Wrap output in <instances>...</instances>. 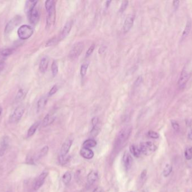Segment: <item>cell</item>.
I'll list each match as a JSON object with an SVG mask.
<instances>
[{
    "label": "cell",
    "mask_w": 192,
    "mask_h": 192,
    "mask_svg": "<svg viewBox=\"0 0 192 192\" xmlns=\"http://www.w3.org/2000/svg\"><path fill=\"white\" fill-rule=\"evenodd\" d=\"M25 111L24 107L23 105L18 106L17 108L15 109L10 116V121L12 123H17L18 122L21 118L23 117Z\"/></svg>",
    "instance_id": "5b68a950"
},
{
    "label": "cell",
    "mask_w": 192,
    "mask_h": 192,
    "mask_svg": "<svg viewBox=\"0 0 192 192\" xmlns=\"http://www.w3.org/2000/svg\"><path fill=\"white\" fill-rule=\"evenodd\" d=\"M135 17L133 15H129L126 18L123 26V31L124 33L128 32L133 25Z\"/></svg>",
    "instance_id": "4fadbf2b"
},
{
    "label": "cell",
    "mask_w": 192,
    "mask_h": 192,
    "mask_svg": "<svg viewBox=\"0 0 192 192\" xmlns=\"http://www.w3.org/2000/svg\"><path fill=\"white\" fill-rule=\"evenodd\" d=\"M55 119V117L53 115L48 114L44 118L43 121H42V126L43 127H46L47 126L50 125L51 124L53 123V122Z\"/></svg>",
    "instance_id": "ac0fdd59"
},
{
    "label": "cell",
    "mask_w": 192,
    "mask_h": 192,
    "mask_svg": "<svg viewBox=\"0 0 192 192\" xmlns=\"http://www.w3.org/2000/svg\"><path fill=\"white\" fill-rule=\"evenodd\" d=\"M47 12L48 15L46 19V27L50 28L53 24H54L55 21V6Z\"/></svg>",
    "instance_id": "8fae6325"
},
{
    "label": "cell",
    "mask_w": 192,
    "mask_h": 192,
    "mask_svg": "<svg viewBox=\"0 0 192 192\" xmlns=\"http://www.w3.org/2000/svg\"></svg>",
    "instance_id": "f5cc1de1"
},
{
    "label": "cell",
    "mask_w": 192,
    "mask_h": 192,
    "mask_svg": "<svg viewBox=\"0 0 192 192\" xmlns=\"http://www.w3.org/2000/svg\"><path fill=\"white\" fill-rule=\"evenodd\" d=\"M148 135L149 137L152 139H158L159 136V134L153 131H150L148 133Z\"/></svg>",
    "instance_id": "8d00e7d4"
},
{
    "label": "cell",
    "mask_w": 192,
    "mask_h": 192,
    "mask_svg": "<svg viewBox=\"0 0 192 192\" xmlns=\"http://www.w3.org/2000/svg\"><path fill=\"white\" fill-rule=\"evenodd\" d=\"M21 21V17L17 15L16 17L12 18L9 22L8 23L7 25L5 27V32L6 34H10L11 32L17 25H19Z\"/></svg>",
    "instance_id": "52a82bcc"
},
{
    "label": "cell",
    "mask_w": 192,
    "mask_h": 192,
    "mask_svg": "<svg viewBox=\"0 0 192 192\" xmlns=\"http://www.w3.org/2000/svg\"><path fill=\"white\" fill-rule=\"evenodd\" d=\"M97 145V142L96 140L92 139H89L87 140H85L83 144V148H93L94 147Z\"/></svg>",
    "instance_id": "cb8c5ba5"
},
{
    "label": "cell",
    "mask_w": 192,
    "mask_h": 192,
    "mask_svg": "<svg viewBox=\"0 0 192 192\" xmlns=\"http://www.w3.org/2000/svg\"><path fill=\"white\" fill-rule=\"evenodd\" d=\"M171 125L173 128L175 130V131H179L180 129V126L178 124V123L175 121H171Z\"/></svg>",
    "instance_id": "60d3db41"
},
{
    "label": "cell",
    "mask_w": 192,
    "mask_h": 192,
    "mask_svg": "<svg viewBox=\"0 0 192 192\" xmlns=\"http://www.w3.org/2000/svg\"><path fill=\"white\" fill-rule=\"evenodd\" d=\"M5 66V63L3 61H0V71H1Z\"/></svg>",
    "instance_id": "bcb514c9"
},
{
    "label": "cell",
    "mask_w": 192,
    "mask_h": 192,
    "mask_svg": "<svg viewBox=\"0 0 192 192\" xmlns=\"http://www.w3.org/2000/svg\"><path fill=\"white\" fill-rule=\"evenodd\" d=\"M59 41H60L59 38H56V37L52 38L50 40H49L48 42L46 43V46H50L55 45V44H56L58 42H59Z\"/></svg>",
    "instance_id": "836d02e7"
},
{
    "label": "cell",
    "mask_w": 192,
    "mask_h": 192,
    "mask_svg": "<svg viewBox=\"0 0 192 192\" xmlns=\"http://www.w3.org/2000/svg\"><path fill=\"white\" fill-rule=\"evenodd\" d=\"M110 3H111V1H107V2H106V6H107V8L109 7V5H110Z\"/></svg>",
    "instance_id": "681fc988"
},
{
    "label": "cell",
    "mask_w": 192,
    "mask_h": 192,
    "mask_svg": "<svg viewBox=\"0 0 192 192\" xmlns=\"http://www.w3.org/2000/svg\"><path fill=\"white\" fill-rule=\"evenodd\" d=\"M191 28H192L191 21V20H188L187 23L186 24V25H185L184 31H183V34H182V39L185 38L189 35V34H190Z\"/></svg>",
    "instance_id": "603a6c76"
},
{
    "label": "cell",
    "mask_w": 192,
    "mask_h": 192,
    "mask_svg": "<svg viewBox=\"0 0 192 192\" xmlns=\"http://www.w3.org/2000/svg\"><path fill=\"white\" fill-rule=\"evenodd\" d=\"M37 3V1H28L26 2L25 10L26 14H28L32 9L35 8Z\"/></svg>",
    "instance_id": "44dd1931"
},
{
    "label": "cell",
    "mask_w": 192,
    "mask_h": 192,
    "mask_svg": "<svg viewBox=\"0 0 192 192\" xmlns=\"http://www.w3.org/2000/svg\"><path fill=\"white\" fill-rule=\"evenodd\" d=\"M171 171H172V167L170 165L167 164L163 171L164 176L165 177H167L170 174V173L171 172Z\"/></svg>",
    "instance_id": "4dcf8cb0"
},
{
    "label": "cell",
    "mask_w": 192,
    "mask_h": 192,
    "mask_svg": "<svg viewBox=\"0 0 192 192\" xmlns=\"http://www.w3.org/2000/svg\"><path fill=\"white\" fill-rule=\"evenodd\" d=\"M179 3H180L179 1H173V6H174V8L175 9L178 8L179 6Z\"/></svg>",
    "instance_id": "ee69618b"
},
{
    "label": "cell",
    "mask_w": 192,
    "mask_h": 192,
    "mask_svg": "<svg viewBox=\"0 0 192 192\" xmlns=\"http://www.w3.org/2000/svg\"><path fill=\"white\" fill-rule=\"evenodd\" d=\"M157 147L153 142H141L139 146V149L141 153L146 156H148L152 152L155 151Z\"/></svg>",
    "instance_id": "3957f363"
},
{
    "label": "cell",
    "mask_w": 192,
    "mask_h": 192,
    "mask_svg": "<svg viewBox=\"0 0 192 192\" xmlns=\"http://www.w3.org/2000/svg\"><path fill=\"white\" fill-rule=\"evenodd\" d=\"M71 180V175L69 172H67L62 176V181L65 184H69Z\"/></svg>",
    "instance_id": "83f0119b"
},
{
    "label": "cell",
    "mask_w": 192,
    "mask_h": 192,
    "mask_svg": "<svg viewBox=\"0 0 192 192\" xmlns=\"http://www.w3.org/2000/svg\"><path fill=\"white\" fill-rule=\"evenodd\" d=\"M73 141L71 140H67L62 144L61 150H60V158L64 159V157L67 156V154L69 152L71 146L72 145Z\"/></svg>",
    "instance_id": "30bf717a"
},
{
    "label": "cell",
    "mask_w": 192,
    "mask_h": 192,
    "mask_svg": "<svg viewBox=\"0 0 192 192\" xmlns=\"http://www.w3.org/2000/svg\"><path fill=\"white\" fill-rule=\"evenodd\" d=\"M30 23L33 25H36L40 18V14L38 10L35 8L32 9L28 14H27Z\"/></svg>",
    "instance_id": "ba28073f"
},
{
    "label": "cell",
    "mask_w": 192,
    "mask_h": 192,
    "mask_svg": "<svg viewBox=\"0 0 192 192\" xmlns=\"http://www.w3.org/2000/svg\"><path fill=\"white\" fill-rule=\"evenodd\" d=\"M25 95H26V92L23 89H20L17 94L15 98V101L17 102H19L23 100L25 97Z\"/></svg>",
    "instance_id": "484cf974"
},
{
    "label": "cell",
    "mask_w": 192,
    "mask_h": 192,
    "mask_svg": "<svg viewBox=\"0 0 192 192\" xmlns=\"http://www.w3.org/2000/svg\"><path fill=\"white\" fill-rule=\"evenodd\" d=\"M128 5V1L123 2L122 3H121V7L120 8V13H123L125 10Z\"/></svg>",
    "instance_id": "ab89813d"
},
{
    "label": "cell",
    "mask_w": 192,
    "mask_h": 192,
    "mask_svg": "<svg viewBox=\"0 0 192 192\" xmlns=\"http://www.w3.org/2000/svg\"><path fill=\"white\" fill-rule=\"evenodd\" d=\"M84 49V43L83 42H79L73 46L69 53V57L72 60H74L78 58L82 54Z\"/></svg>",
    "instance_id": "277c9868"
},
{
    "label": "cell",
    "mask_w": 192,
    "mask_h": 192,
    "mask_svg": "<svg viewBox=\"0 0 192 192\" xmlns=\"http://www.w3.org/2000/svg\"><path fill=\"white\" fill-rule=\"evenodd\" d=\"M51 71L52 73L53 77H55L58 73L59 71V67H58V64L56 61H53L51 66Z\"/></svg>",
    "instance_id": "4316f807"
},
{
    "label": "cell",
    "mask_w": 192,
    "mask_h": 192,
    "mask_svg": "<svg viewBox=\"0 0 192 192\" xmlns=\"http://www.w3.org/2000/svg\"><path fill=\"white\" fill-rule=\"evenodd\" d=\"M100 129L97 126H93L92 130L91 131V135L92 136L94 137V136H97L98 134V133H100Z\"/></svg>",
    "instance_id": "d6a6232c"
},
{
    "label": "cell",
    "mask_w": 192,
    "mask_h": 192,
    "mask_svg": "<svg viewBox=\"0 0 192 192\" xmlns=\"http://www.w3.org/2000/svg\"><path fill=\"white\" fill-rule=\"evenodd\" d=\"M47 103V98L46 96H43L40 99L37 103V112H40L45 107Z\"/></svg>",
    "instance_id": "ffe728a7"
},
{
    "label": "cell",
    "mask_w": 192,
    "mask_h": 192,
    "mask_svg": "<svg viewBox=\"0 0 192 192\" xmlns=\"http://www.w3.org/2000/svg\"><path fill=\"white\" fill-rule=\"evenodd\" d=\"M12 52H13L12 49H6L2 50L1 52V54L3 57H8L9 55H10L11 54H12Z\"/></svg>",
    "instance_id": "d590c367"
},
{
    "label": "cell",
    "mask_w": 192,
    "mask_h": 192,
    "mask_svg": "<svg viewBox=\"0 0 192 192\" xmlns=\"http://www.w3.org/2000/svg\"><path fill=\"white\" fill-rule=\"evenodd\" d=\"M185 157L188 160H190L192 158V147L185 150Z\"/></svg>",
    "instance_id": "e575fe53"
},
{
    "label": "cell",
    "mask_w": 192,
    "mask_h": 192,
    "mask_svg": "<svg viewBox=\"0 0 192 192\" xmlns=\"http://www.w3.org/2000/svg\"><path fill=\"white\" fill-rule=\"evenodd\" d=\"M98 179V174L95 171H91L87 176V182L89 185H92Z\"/></svg>",
    "instance_id": "d6986e66"
},
{
    "label": "cell",
    "mask_w": 192,
    "mask_h": 192,
    "mask_svg": "<svg viewBox=\"0 0 192 192\" xmlns=\"http://www.w3.org/2000/svg\"><path fill=\"white\" fill-rule=\"evenodd\" d=\"M88 64H83L80 68V75L84 77L87 74V72L88 68Z\"/></svg>",
    "instance_id": "1f68e13d"
},
{
    "label": "cell",
    "mask_w": 192,
    "mask_h": 192,
    "mask_svg": "<svg viewBox=\"0 0 192 192\" xmlns=\"http://www.w3.org/2000/svg\"><path fill=\"white\" fill-rule=\"evenodd\" d=\"M189 77H190L189 72L185 68H184L180 74V77L177 82V84L180 89H183L185 88L186 84L189 79Z\"/></svg>",
    "instance_id": "8992f818"
},
{
    "label": "cell",
    "mask_w": 192,
    "mask_h": 192,
    "mask_svg": "<svg viewBox=\"0 0 192 192\" xmlns=\"http://www.w3.org/2000/svg\"><path fill=\"white\" fill-rule=\"evenodd\" d=\"M130 151L131 153L135 157H139L141 156V152L139 149V148H138L135 145H132L130 147Z\"/></svg>",
    "instance_id": "d4e9b609"
},
{
    "label": "cell",
    "mask_w": 192,
    "mask_h": 192,
    "mask_svg": "<svg viewBox=\"0 0 192 192\" xmlns=\"http://www.w3.org/2000/svg\"><path fill=\"white\" fill-rule=\"evenodd\" d=\"M49 63V58L48 57H44L42 58L40 64V71L42 73H44L48 68Z\"/></svg>",
    "instance_id": "2e32d148"
},
{
    "label": "cell",
    "mask_w": 192,
    "mask_h": 192,
    "mask_svg": "<svg viewBox=\"0 0 192 192\" xmlns=\"http://www.w3.org/2000/svg\"></svg>",
    "instance_id": "816d5d0a"
},
{
    "label": "cell",
    "mask_w": 192,
    "mask_h": 192,
    "mask_svg": "<svg viewBox=\"0 0 192 192\" xmlns=\"http://www.w3.org/2000/svg\"><path fill=\"white\" fill-rule=\"evenodd\" d=\"M10 139L8 136H4L0 142V157L3 156L8 148Z\"/></svg>",
    "instance_id": "7c38bea8"
},
{
    "label": "cell",
    "mask_w": 192,
    "mask_h": 192,
    "mask_svg": "<svg viewBox=\"0 0 192 192\" xmlns=\"http://www.w3.org/2000/svg\"><path fill=\"white\" fill-rule=\"evenodd\" d=\"M48 174L49 173L47 171H43L41 174V175L35 179L33 186L34 190L37 191L42 186V185L44 184L46 177L48 175Z\"/></svg>",
    "instance_id": "9c48e42d"
},
{
    "label": "cell",
    "mask_w": 192,
    "mask_h": 192,
    "mask_svg": "<svg viewBox=\"0 0 192 192\" xmlns=\"http://www.w3.org/2000/svg\"><path fill=\"white\" fill-rule=\"evenodd\" d=\"M80 154L84 158L88 159L92 158L94 156V153L92 150H91L89 148H86L83 147L80 150Z\"/></svg>",
    "instance_id": "e0dca14e"
},
{
    "label": "cell",
    "mask_w": 192,
    "mask_h": 192,
    "mask_svg": "<svg viewBox=\"0 0 192 192\" xmlns=\"http://www.w3.org/2000/svg\"><path fill=\"white\" fill-rule=\"evenodd\" d=\"M1 113H2V109L0 107V116H1Z\"/></svg>",
    "instance_id": "f907efd6"
},
{
    "label": "cell",
    "mask_w": 192,
    "mask_h": 192,
    "mask_svg": "<svg viewBox=\"0 0 192 192\" xmlns=\"http://www.w3.org/2000/svg\"><path fill=\"white\" fill-rule=\"evenodd\" d=\"M33 34V29L29 25H23L17 30L19 37L23 40L29 38Z\"/></svg>",
    "instance_id": "7a4b0ae2"
},
{
    "label": "cell",
    "mask_w": 192,
    "mask_h": 192,
    "mask_svg": "<svg viewBox=\"0 0 192 192\" xmlns=\"http://www.w3.org/2000/svg\"><path fill=\"white\" fill-rule=\"evenodd\" d=\"M73 25V22L72 20L67 22L66 24L64 26L62 31L61 34H60V38H59L60 40H61L65 38L69 34L71 28H72Z\"/></svg>",
    "instance_id": "5bb4252c"
},
{
    "label": "cell",
    "mask_w": 192,
    "mask_h": 192,
    "mask_svg": "<svg viewBox=\"0 0 192 192\" xmlns=\"http://www.w3.org/2000/svg\"><path fill=\"white\" fill-rule=\"evenodd\" d=\"M142 77L140 76V77H139L137 79V80L135 81V83H134V86H135V87H137V86H138L140 84L142 83Z\"/></svg>",
    "instance_id": "b9f144b4"
},
{
    "label": "cell",
    "mask_w": 192,
    "mask_h": 192,
    "mask_svg": "<svg viewBox=\"0 0 192 192\" xmlns=\"http://www.w3.org/2000/svg\"><path fill=\"white\" fill-rule=\"evenodd\" d=\"M146 174H147V171H146V170H144V171L142 172V174H141V178L142 179H144V178L146 177Z\"/></svg>",
    "instance_id": "f6af8a7d"
},
{
    "label": "cell",
    "mask_w": 192,
    "mask_h": 192,
    "mask_svg": "<svg viewBox=\"0 0 192 192\" xmlns=\"http://www.w3.org/2000/svg\"><path fill=\"white\" fill-rule=\"evenodd\" d=\"M98 123V117H94L92 120V124L93 126H97V124Z\"/></svg>",
    "instance_id": "7bdbcfd3"
},
{
    "label": "cell",
    "mask_w": 192,
    "mask_h": 192,
    "mask_svg": "<svg viewBox=\"0 0 192 192\" xmlns=\"http://www.w3.org/2000/svg\"><path fill=\"white\" fill-rule=\"evenodd\" d=\"M58 87L57 85H54L50 90V91L49 92V96H52L54 95L56 92L58 91Z\"/></svg>",
    "instance_id": "74e56055"
},
{
    "label": "cell",
    "mask_w": 192,
    "mask_h": 192,
    "mask_svg": "<svg viewBox=\"0 0 192 192\" xmlns=\"http://www.w3.org/2000/svg\"><path fill=\"white\" fill-rule=\"evenodd\" d=\"M188 138L189 140H192V129H191L189 133H188Z\"/></svg>",
    "instance_id": "7dc6e473"
},
{
    "label": "cell",
    "mask_w": 192,
    "mask_h": 192,
    "mask_svg": "<svg viewBox=\"0 0 192 192\" xmlns=\"http://www.w3.org/2000/svg\"><path fill=\"white\" fill-rule=\"evenodd\" d=\"M132 128L130 126H126L120 131L117 135L116 142L118 146L123 144L128 139L132 133Z\"/></svg>",
    "instance_id": "6da1fadb"
},
{
    "label": "cell",
    "mask_w": 192,
    "mask_h": 192,
    "mask_svg": "<svg viewBox=\"0 0 192 192\" xmlns=\"http://www.w3.org/2000/svg\"><path fill=\"white\" fill-rule=\"evenodd\" d=\"M93 192H103V190L102 189L100 188V187H98L97 188H96Z\"/></svg>",
    "instance_id": "c3c4849f"
},
{
    "label": "cell",
    "mask_w": 192,
    "mask_h": 192,
    "mask_svg": "<svg viewBox=\"0 0 192 192\" xmlns=\"http://www.w3.org/2000/svg\"><path fill=\"white\" fill-rule=\"evenodd\" d=\"M94 49H95V45L93 44L89 47L88 50H87V51L86 52V57H89L94 51Z\"/></svg>",
    "instance_id": "f35d334b"
},
{
    "label": "cell",
    "mask_w": 192,
    "mask_h": 192,
    "mask_svg": "<svg viewBox=\"0 0 192 192\" xmlns=\"http://www.w3.org/2000/svg\"><path fill=\"white\" fill-rule=\"evenodd\" d=\"M123 161L124 167L125 168L126 170H128L129 168H130V167H132V162H133V159H132V156H130V154L129 153L125 152L124 153V156H123Z\"/></svg>",
    "instance_id": "9a60e30c"
},
{
    "label": "cell",
    "mask_w": 192,
    "mask_h": 192,
    "mask_svg": "<svg viewBox=\"0 0 192 192\" xmlns=\"http://www.w3.org/2000/svg\"><path fill=\"white\" fill-rule=\"evenodd\" d=\"M40 122H36L30 127V128H29V130L28 131V133H27V136L28 138L33 135L34 133H35L36 130H37L38 126H40Z\"/></svg>",
    "instance_id": "7402d4cb"
},
{
    "label": "cell",
    "mask_w": 192,
    "mask_h": 192,
    "mask_svg": "<svg viewBox=\"0 0 192 192\" xmlns=\"http://www.w3.org/2000/svg\"><path fill=\"white\" fill-rule=\"evenodd\" d=\"M48 151H49V147H48V146H45V147H44L42 148V149L40 150L39 154H38V156H37V158H41L42 157L45 156L47 154Z\"/></svg>",
    "instance_id": "f1b7e54d"
},
{
    "label": "cell",
    "mask_w": 192,
    "mask_h": 192,
    "mask_svg": "<svg viewBox=\"0 0 192 192\" xmlns=\"http://www.w3.org/2000/svg\"><path fill=\"white\" fill-rule=\"evenodd\" d=\"M55 6V2L52 0L46 1V2H45V8H46L47 11H49L50 9H51Z\"/></svg>",
    "instance_id": "f546056e"
}]
</instances>
